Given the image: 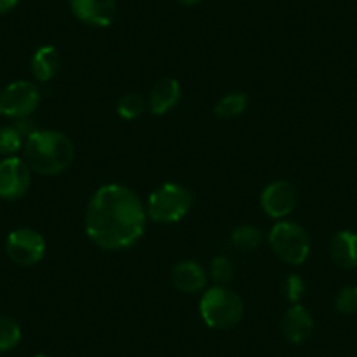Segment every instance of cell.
<instances>
[{
    "instance_id": "obj_1",
    "label": "cell",
    "mask_w": 357,
    "mask_h": 357,
    "mask_svg": "<svg viewBox=\"0 0 357 357\" xmlns=\"http://www.w3.org/2000/svg\"><path fill=\"white\" fill-rule=\"evenodd\" d=\"M147 212L137 193L123 184H105L89 198L84 214L86 235L105 250L128 249L142 238Z\"/></svg>"
},
{
    "instance_id": "obj_2",
    "label": "cell",
    "mask_w": 357,
    "mask_h": 357,
    "mask_svg": "<svg viewBox=\"0 0 357 357\" xmlns=\"http://www.w3.org/2000/svg\"><path fill=\"white\" fill-rule=\"evenodd\" d=\"M23 154L30 170L40 175H60L74 161V144L56 130H36L25 139Z\"/></svg>"
},
{
    "instance_id": "obj_3",
    "label": "cell",
    "mask_w": 357,
    "mask_h": 357,
    "mask_svg": "<svg viewBox=\"0 0 357 357\" xmlns=\"http://www.w3.org/2000/svg\"><path fill=\"white\" fill-rule=\"evenodd\" d=\"M243 301L238 293L226 286H214L204 293L200 300V315L212 329H231L242 321Z\"/></svg>"
},
{
    "instance_id": "obj_4",
    "label": "cell",
    "mask_w": 357,
    "mask_h": 357,
    "mask_svg": "<svg viewBox=\"0 0 357 357\" xmlns=\"http://www.w3.org/2000/svg\"><path fill=\"white\" fill-rule=\"evenodd\" d=\"M193 205V195L186 186L163 183L151 193L147 200V218L156 225H174L183 221Z\"/></svg>"
},
{
    "instance_id": "obj_5",
    "label": "cell",
    "mask_w": 357,
    "mask_h": 357,
    "mask_svg": "<svg viewBox=\"0 0 357 357\" xmlns=\"http://www.w3.org/2000/svg\"><path fill=\"white\" fill-rule=\"evenodd\" d=\"M268 242L273 254L287 264H303L310 256V236L298 222L279 221L272 226Z\"/></svg>"
},
{
    "instance_id": "obj_6",
    "label": "cell",
    "mask_w": 357,
    "mask_h": 357,
    "mask_svg": "<svg viewBox=\"0 0 357 357\" xmlns=\"http://www.w3.org/2000/svg\"><path fill=\"white\" fill-rule=\"evenodd\" d=\"M40 102V91L33 82L16 81L0 93V114L6 118H29Z\"/></svg>"
},
{
    "instance_id": "obj_7",
    "label": "cell",
    "mask_w": 357,
    "mask_h": 357,
    "mask_svg": "<svg viewBox=\"0 0 357 357\" xmlns=\"http://www.w3.org/2000/svg\"><path fill=\"white\" fill-rule=\"evenodd\" d=\"M6 252L13 263L20 266H33L44 257L46 242L36 229L20 228L9 233L6 240Z\"/></svg>"
},
{
    "instance_id": "obj_8",
    "label": "cell",
    "mask_w": 357,
    "mask_h": 357,
    "mask_svg": "<svg viewBox=\"0 0 357 357\" xmlns=\"http://www.w3.org/2000/svg\"><path fill=\"white\" fill-rule=\"evenodd\" d=\"M32 184V170L25 160L8 156L0 161V198L18 200L25 197Z\"/></svg>"
},
{
    "instance_id": "obj_9",
    "label": "cell",
    "mask_w": 357,
    "mask_h": 357,
    "mask_svg": "<svg viewBox=\"0 0 357 357\" xmlns=\"http://www.w3.org/2000/svg\"><path fill=\"white\" fill-rule=\"evenodd\" d=\"M298 202L296 186L289 181H273L261 193V208L272 219H284L294 211Z\"/></svg>"
},
{
    "instance_id": "obj_10",
    "label": "cell",
    "mask_w": 357,
    "mask_h": 357,
    "mask_svg": "<svg viewBox=\"0 0 357 357\" xmlns=\"http://www.w3.org/2000/svg\"><path fill=\"white\" fill-rule=\"evenodd\" d=\"M70 11L79 22L105 29L116 18V0H70Z\"/></svg>"
},
{
    "instance_id": "obj_11",
    "label": "cell",
    "mask_w": 357,
    "mask_h": 357,
    "mask_svg": "<svg viewBox=\"0 0 357 357\" xmlns=\"http://www.w3.org/2000/svg\"><path fill=\"white\" fill-rule=\"evenodd\" d=\"M312 331H314V317L310 310L301 303L289 307L282 319L284 338L293 345H300L310 338Z\"/></svg>"
},
{
    "instance_id": "obj_12",
    "label": "cell",
    "mask_w": 357,
    "mask_h": 357,
    "mask_svg": "<svg viewBox=\"0 0 357 357\" xmlns=\"http://www.w3.org/2000/svg\"><path fill=\"white\" fill-rule=\"evenodd\" d=\"M172 284L181 293H200L207 286V270L197 261L184 259L175 264L172 270Z\"/></svg>"
},
{
    "instance_id": "obj_13",
    "label": "cell",
    "mask_w": 357,
    "mask_h": 357,
    "mask_svg": "<svg viewBox=\"0 0 357 357\" xmlns=\"http://www.w3.org/2000/svg\"><path fill=\"white\" fill-rule=\"evenodd\" d=\"M181 100V84L177 79L165 77L151 88L147 98V109L154 116H163L170 112Z\"/></svg>"
},
{
    "instance_id": "obj_14",
    "label": "cell",
    "mask_w": 357,
    "mask_h": 357,
    "mask_svg": "<svg viewBox=\"0 0 357 357\" xmlns=\"http://www.w3.org/2000/svg\"><path fill=\"white\" fill-rule=\"evenodd\" d=\"M329 254L336 266L343 270L357 268V233L350 229L336 233L329 243Z\"/></svg>"
},
{
    "instance_id": "obj_15",
    "label": "cell",
    "mask_w": 357,
    "mask_h": 357,
    "mask_svg": "<svg viewBox=\"0 0 357 357\" xmlns=\"http://www.w3.org/2000/svg\"><path fill=\"white\" fill-rule=\"evenodd\" d=\"M32 74L37 81L46 82L58 74L61 67L60 51L54 46H43L32 56Z\"/></svg>"
},
{
    "instance_id": "obj_16",
    "label": "cell",
    "mask_w": 357,
    "mask_h": 357,
    "mask_svg": "<svg viewBox=\"0 0 357 357\" xmlns=\"http://www.w3.org/2000/svg\"><path fill=\"white\" fill-rule=\"evenodd\" d=\"M249 104V97L243 91H233L222 97L215 105L214 112L219 119H231L242 114Z\"/></svg>"
},
{
    "instance_id": "obj_17",
    "label": "cell",
    "mask_w": 357,
    "mask_h": 357,
    "mask_svg": "<svg viewBox=\"0 0 357 357\" xmlns=\"http://www.w3.org/2000/svg\"><path fill=\"white\" fill-rule=\"evenodd\" d=\"M231 242L242 250H254L263 242V231L259 228H256V226L250 225L238 226V228L233 229Z\"/></svg>"
},
{
    "instance_id": "obj_18",
    "label": "cell",
    "mask_w": 357,
    "mask_h": 357,
    "mask_svg": "<svg viewBox=\"0 0 357 357\" xmlns=\"http://www.w3.org/2000/svg\"><path fill=\"white\" fill-rule=\"evenodd\" d=\"M22 340V328L8 315H0V352L13 350Z\"/></svg>"
},
{
    "instance_id": "obj_19",
    "label": "cell",
    "mask_w": 357,
    "mask_h": 357,
    "mask_svg": "<svg viewBox=\"0 0 357 357\" xmlns=\"http://www.w3.org/2000/svg\"><path fill=\"white\" fill-rule=\"evenodd\" d=\"M147 109V104L144 102L142 97L135 93H128V95H123L121 98L118 100V111L119 118L126 119V121H133V119L140 118L144 114V111Z\"/></svg>"
},
{
    "instance_id": "obj_20",
    "label": "cell",
    "mask_w": 357,
    "mask_h": 357,
    "mask_svg": "<svg viewBox=\"0 0 357 357\" xmlns=\"http://www.w3.org/2000/svg\"><path fill=\"white\" fill-rule=\"evenodd\" d=\"M25 146V135L18 130V126H2L0 128V154L15 156Z\"/></svg>"
},
{
    "instance_id": "obj_21",
    "label": "cell",
    "mask_w": 357,
    "mask_h": 357,
    "mask_svg": "<svg viewBox=\"0 0 357 357\" xmlns=\"http://www.w3.org/2000/svg\"><path fill=\"white\" fill-rule=\"evenodd\" d=\"M208 273H211L212 280H214L218 286H226L228 282H231L235 268H233V263L229 257L218 256L212 259L211 268H208Z\"/></svg>"
},
{
    "instance_id": "obj_22",
    "label": "cell",
    "mask_w": 357,
    "mask_h": 357,
    "mask_svg": "<svg viewBox=\"0 0 357 357\" xmlns=\"http://www.w3.org/2000/svg\"><path fill=\"white\" fill-rule=\"evenodd\" d=\"M335 308L340 314H356L357 312V286H347L340 289L335 298Z\"/></svg>"
},
{
    "instance_id": "obj_23",
    "label": "cell",
    "mask_w": 357,
    "mask_h": 357,
    "mask_svg": "<svg viewBox=\"0 0 357 357\" xmlns=\"http://www.w3.org/2000/svg\"><path fill=\"white\" fill-rule=\"evenodd\" d=\"M284 294H286L287 301L293 305L300 303L301 298L305 294V282L298 273H291L287 275L286 282H284Z\"/></svg>"
},
{
    "instance_id": "obj_24",
    "label": "cell",
    "mask_w": 357,
    "mask_h": 357,
    "mask_svg": "<svg viewBox=\"0 0 357 357\" xmlns=\"http://www.w3.org/2000/svg\"><path fill=\"white\" fill-rule=\"evenodd\" d=\"M18 4H20V0H0V15L13 11Z\"/></svg>"
},
{
    "instance_id": "obj_25",
    "label": "cell",
    "mask_w": 357,
    "mask_h": 357,
    "mask_svg": "<svg viewBox=\"0 0 357 357\" xmlns=\"http://www.w3.org/2000/svg\"><path fill=\"white\" fill-rule=\"evenodd\" d=\"M175 2H178V4L183 6H197L200 4V2H204V0H175Z\"/></svg>"
},
{
    "instance_id": "obj_26",
    "label": "cell",
    "mask_w": 357,
    "mask_h": 357,
    "mask_svg": "<svg viewBox=\"0 0 357 357\" xmlns=\"http://www.w3.org/2000/svg\"><path fill=\"white\" fill-rule=\"evenodd\" d=\"M36 357H51V356H47V354H39V356H36Z\"/></svg>"
}]
</instances>
